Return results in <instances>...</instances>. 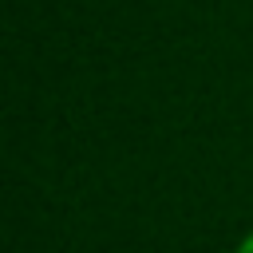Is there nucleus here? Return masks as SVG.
I'll return each instance as SVG.
<instances>
[{"label": "nucleus", "mask_w": 253, "mask_h": 253, "mask_svg": "<svg viewBox=\"0 0 253 253\" xmlns=\"http://www.w3.org/2000/svg\"><path fill=\"white\" fill-rule=\"evenodd\" d=\"M233 253H253V229H249V233L237 241V249H233Z\"/></svg>", "instance_id": "obj_1"}]
</instances>
